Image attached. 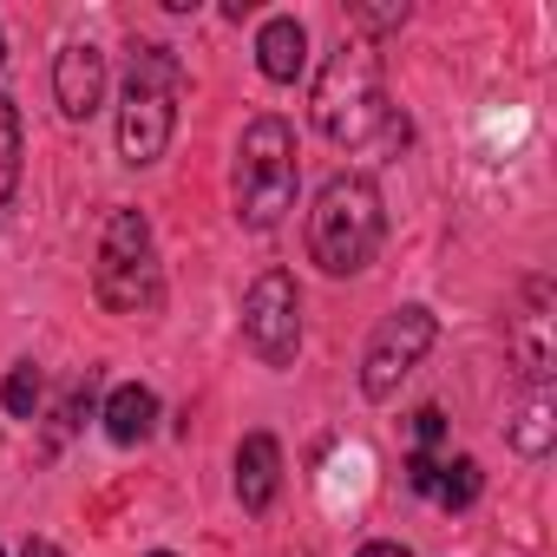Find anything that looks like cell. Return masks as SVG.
<instances>
[{
  "instance_id": "cell-1",
  "label": "cell",
  "mask_w": 557,
  "mask_h": 557,
  "mask_svg": "<svg viewBox=\"0 0 557 557\" xmlns=\"http://www.w3.org/2000/svg\"><path fill=\"white\" fill-rule=\"evenodd\" d=\"M309 112H315V132L322 138L355 145V151L361 145H400L407 138V119H394L387 86H381V53L361 47V40H348L342 53H329Z\"/></svg>"
},
{
  "instance_id": "cell-2",
  "label": "cell",
  "mask_w": 557,
  "mask_h": 557,
  "mask_svg": "<svg viewBox=\"0 0 557 557\" xmlns=\"http://www.w3.org/2000/svg\"><path fill=\"white\" fill-rule=\"evenodd\" d=\"M381 236H387V203H381V184L368 171H342L322 184L315 210H309V256L329 269V275H361L374 256H381Z\"/></svg>"
},
{
  "instance_id": "cell-3",
  "label": "cell",
  "mask_w": 557,
  "mask_h": 557,
  "mask_svg": "<svg viewBox=\"0 0 557 557\" xmlns=\"http://www.w3.org/2000/svg\"><path fill=\"white\" fill-rule=\"evenodd\" d=\"M296 132L289 119H249L243 145H236V216L249 230H275L289 210H296Z\"/></svg>"
},
{
  "instance_id": "cell-4",
  "label": "cell",
  "mask_w": 557,
  "mask_h": 557,
  "mask_svg": "<svg viewBox=\"0 0 557 557\" xmlns=\"http://www.w3.org/2000/svg\"><path fill=\"white\" fill-rule=\"evenodd\" d=\"M92 289H99V302L112 315H158V302H164V269H158V243H151L145 210H112L106 216Z\"/></svg>"
},
{
  "instance_id": "cell-5",
  "label": "cell",
  "mask_w": 557,
  "mask_h": 557,
  "mask_svg": "<svg viewBox=\"0 0 557 557\" xmlns=\"http://www.w3.org/2000/svg\"><path fill=\"white\" fill-rule=\"evenodd\" d=\"M177 86L184 66L171 47H138L132 53V79H125V106H119V158L125 164H158L177 125Z\"/></svg>"
},
{
  "instance_id": "cell-6",
  "label": "cell",
  "mask_w": 557,
  "mask_h": 557,
  "mask_svg": "<svg viewBox=\"0 0 557 557\" xmlns=\"http://www.w3.org/2000/svg\"><path fill=\"white\" fill-rule=\"evenodd\" d=\"M243 342L262 368H289L302 348V296H296V275L283 269H262L249 296H243Z\"/></svg>"
},
{
  "instance_id": "cell-7",
  "label": "cell",
  "mask_w": 557,
  "mask_h": 557,
  "mask_svg": "<svg viewBox=\"0 0 557 557\" xmlns=\"http://www.w3.org/2000/svg\"><path fill=\"white\" fill-rule=\"evenodd\" d=\"M433 335H440L433 309H420V302H413V309H394V315L374 329L368 355H361V394H368V400H394V387L426 361Z\"/></svg>"
},
{
  "instance_id": "cell-8",
  "label": "cell",
  "mask_w": 557,
  "mask_h": 557,
  "mask_svg": "<svg viewBox=\"0 0 557 557\" xmlns=\"http://www.w3.org/2000/svg\"><path fill=\"white\" fill-rule=\"evenodd\" d=\"M53 99H60V112L66 119H92L99 106H106V53L99 47H66L60 60H53Z\"/></svg>"
},
{
  "instance_id": "cell-9",
  "label": "cell",
  "mask_w": 557,
  "mask_h": 557,
  "mask_svg": "<svg viewBox=\"0 0 557 557\" xmlns=\"http://www.w3.org/2000/svg\"><path fill=\"white\" fill-rule=\"evenodd\" d=\"M275 492H283V446H275V433H249L236 446V498L243 511H269Z\"/></svg>"
},
{
  "instance_id": "cell-10",
  "label": "cell",
  "mask_w": 557,
  "mask_h": 557,
  "mask_svg": "<svg viewBox=\"0 0 557 557\" xmlns=\"http://www.w3.org/2000/svg\"><path fill=\"white\" fill-rule=\"evenodd\" d=\"M256 66H262V79H275V86H296V79H302V66H309V34H302L296 14H275V21L256 34Z\"/></svg>"
},
{
  "instance_id": "cell-11",
  "label": "cell",
  "mask_w": 557,
  "mask_h": 557,
  "mask_svg": "<svg viewBox=\"0 0 557 557\" xmlns=\"http://www.w3.org/2000/svg\"><path fill=\"white\" fill-rule=\"evenodd\" d=\"M151 426H158V394L151 387H119L112 400H106V433L119 440V446H145L151 440Z\"/></svg>"
},
{
  "instance_id": "cell-12",
  "label": "cell",
  "mask_w": 557,
  "mask_h": 557,
  "mask_svg": "<svg viewBox=\"0 0 557 557\" xmlns=\"http://www.w3.org/2000/svg\"><path fill=\"white\" fill-rule=\"evenodd\" d=\"M505 433H511V446H518V453H531V459H537V453H550V440H557V407H550V394L537 387V394L511 413V426H505Z\"/></svg>"
},
{
  "instance_id": "cell-13",
  "label": "cell",
  "mask_w": 557,
  "mask_h": 557,
  "mask_svg": "<svg viewBox=\"0 0 557 557\" xmlns=\"http://www.w3.org/2000/svg\"><path fill=\"white\" fill-rule=\"evenodd\" d=\"M479 485H485L479 459H446L440 479H433V505H440V511H466V505L479 498Z\"/></svg>"
},
{
  "instance_id": "cell-14",
  "label": "cell",
  "mask_w": 557,
  "mask_h": 557,
  "mask_svg": "<svg viewBox=\"0 0 557 557\" xmlns=\"http://www.w3.org/2000/svg\"><path fill=\"white\" fill-rule=\"evenodd\" d=\"M21 151H27V138H21V112H14L8 92H0V203L21 190Z\"/></svg>"
},
{
  "instance_id": "cell-15",
  "label": "cell",
  "mask_w": 557,
  "mask_h": 557,
  "mask_svg": "<svg viewBox=\"0 0 557 557\" xmlns=\"http://www.w3.org/2000/svg\"><path fill=\"white\" fill-rule=\"evenodd\" d=\"M40 394H47V381H40L34 361L8 368V381H0V407H8L14 420H34V413H40Z\"/></svg>"
},
{
  "instance_id": "cell-16",
  "label": "cell",
  "mask_w": 557,
  "mask_h": 557,
  "mask_svg": "<svg viewBox=\"0 0 557 557\" xmlns=\"http://www.w3.org/2000/svg\"><path fill=\"white\" fill-rule=\"evenodd\" d=\"M440 440H446V413L440 407H420L413 413V453H433Z\"/></svg>"
},
{
  "instance_id": "cell-17",
  "label": "cell",
  "mask_w": 557,
  "mask_h": 557,
  "mask_svg": "<svg viewBox=\"0 0 557 557\" xmlns=\"http://www.w3.org/2000/svg\"><path fill=\"white\" fill-rule=\"evenodd\" d=\"M433 479H440V459H433V453H413V459H407V485H413L420 498H433Z\"/></svg>"
},
{
  "instance_id": "cell-18",
  "label": "cell",
  "mask_w": 557,
  "mask_h": 557,
  "mask_svg": "<svg viewBox=\"0 0 557 557\" xmlns=\"http://www.w3.org/2000/svg\"><path fill=\"white\" fill-rule=\"evenodd\" d=\"M407 21V8L394 0V8H355V27H374V34H387V27H400Z\"/></svg>"
},
{
  "instance_id": "cell-19",
  "label": "cell",
  "mask_w": 557,
  "mask_h": 557,
  "mask_svg": "<svg viewBox=\"0 0 557 557\" xmlns=\"http://www.w3.org/2000/svg\"><path fill=\"white\" fill-rule=\"evenodd\" d=\"M355 557H413V550H407V544H387V537H374V544H361Z\"/></svg>"
},
{
  "instance_id": "cell-20",
  "label": "cell",
  "mask_w": 557,
  "mask_h": 557,
  "mask_svg": "<svg viewBox=\"0 0 557 557\" xmlns=\"http://www.w3.org/2000/svg\"><path fill=\"white\" fill-rule=\"evenodd\" d=\"M21 557H60V544H47V537H27V550Z\"/></svg>"
},
{
  "instance_id": "cell-21",
  "label": "cell",
  "mask_w": 557,
  "mask_h": 557,
  "mask_svg": "<svg viewBox=\"0 0 557 557\" xmlns=\"http://www.w3.org/2000/svg\"><path fill=\"white\" fill-rule=\"evenodd\" d=\"M0 60H8V40H0Z\"/></svg>"
},
{
  "instance_id": "cell-22",
  "label": "cell",
  "mask_w": 557,
  "mask_h": 557,
  "mask_svg": "<svg viewBox=\"0 0 557 557\" xmlns=\"http://www.w3.org/2000/svg\"><path fill=\"white\" fill-rule=\"evenodd\" d=\"M151 557H171V550H151Z\"/></svg>"
},
{
  "instance_id": "cell-23",
  "label": "cell",
  "mask_w": 557,
  "mask_h": 557,
  "mask_svg": "<svg viewBox=\"0 0 557 557\" xmlns=\"http://www.w3.org/2000/svg\"><path fill=\"white\" fill-rule=\"evenodd\" d=\"M0 557H8V550H0Z\"/></svg>"
}]
</instances>
